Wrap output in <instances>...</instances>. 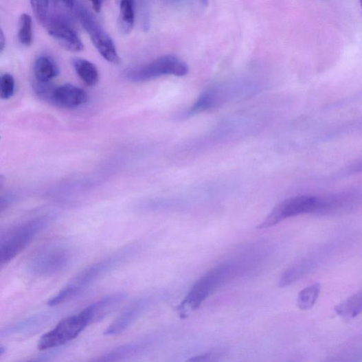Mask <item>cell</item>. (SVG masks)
Segmentation results:
<instances>
[{"instance_id":"29","label":"cell","mask_w":362,"mask_h":362,"mask_svg":"<svg viewBox=\"0 0 362 362\" xmlns=\"http://www.w3.org/2000/svg\"><path fill=\"white\" fill-rule=\"evenodd\" d=\"M361 8L362 9V0H359Z\"/></svg>"},{"instance_id":"27","label":"cell","mask_w":362,"mask_h":362,"mask_svg":"<svg viewBox=\"0 0 362 362\" xmlns=\"http://www.w3.org/2000/svg\"><path fill=\"white\" fill-rule=\"evenodd\" d=\"M5 46H6V38L5 36V34L3 31L2 30L1 34H0V52H1V53H3V51L5 50Z\"/></svg>"},{"instance_id":"5","label":"cell","mask_w":362,"mask_h":362,"mask_svg":"<svg viewBox=\"0 0 362 362\" xmlns=\"http://www.w3.org/2000/svg\"><path fill=\"white\" fill-rule=\"evenodd\" d=\"M73 255V251L65 245L48 246L32 258L29 263V271L38 277L55 275L69 267Z\"/></svg>"},{"instance_id":"15","label":"cell","mask_w":362,"mask_h":362,"mask_svg":"<svg viewBox=\"0 0 362 362\" xmlns=\"http://www.w3.org/2000/svg\"><path fill=\"white\" fill-rule=\"evenodd\" d=\"M77 75L82 81L89 87L98 84L100 74L98 67L91 62L83 58H73L71 60Z\"/></svg>"},{"instance_id":"24","label":"cell","mask_w":362,"mask_h":362,"mask_svg":"<svg viewBox=\"0 0 362 362\" xmlns=\"http://www.w3.org/2000/svg\"><path fill=\"white\" fill-rule=\"evenodd\" d=\"M89 1L92 5L93 10L95 12H100L103 5V0H89Z\"/></svg>"},{"instance_id":"18","label":"cell","mask_w":362,"mask_h":362,"mask_svg":"<svg viewBox=\"0 0 362 362\" xmlns=\"http://www.w3.org/2000/svg\"><path fill=\"white\" fill-rule=\"evenodd\" d=\"M311 268L312 262L310 260L304 259L298 261L283 273L280 280L279 286L285 287L291 285L303 278Z\"/></svg>"},{"instance_id":"25","label":"cell","mask_w":362,"mask_h":362,"mask_svg":"<svg viewBox=\"0 0 362 362\" xmlns=\"http://www.w3.org/2000/svg\"><path fill=\"white\" fill-rule=\"evenodd\" d=\"M213 355L212 354H205L203 356H197L192 357V359H190L189 361H210L212 360Z\"/></svg>"},{"instance_id":"13","label":"cell","mask_w":362,"mask_h":362,"mask_svg":"<svg viewBox=\"0 0 362 362\" xmlns=\"http://www.w3.org/2000/svg\"><path fill=\"white\" fill-rule=\"evenodd\" d=\"M149 344L144 341L133 342L119 346L95 361H122L142 354L148 350Z\"/></svg>"},{"instance_id":"10","label":"cell","mask_w":362,"mask_h":362,"mask_svg":"<svg viewBox=\"0 0 362 362\" xmlns=\"http://www.w3.org/2000/svg\"><path fill=\"white\" fill-rule=\"evenodd\" d=\"M151 299L150 297H142L133 302L120 315L106 328L105 335H117L122 334L132 326L142 313L147 309Z\"/></svg>"},{"instance_id":"6","label":"cell","mask_w":362,"mask_h":362,"mask_svg":"<svg viewBox=\"0 0 362 362\" xmlns=\"http://www.w3.org/2000/svg\"><path fill=\"white\" fill-rule=\"evenodd\" d=\"M89 325L90 319L84 309L77 315L64 319L53 330L43 335L38 348L41 350H47L63 346L76 339Z\"/></svg>"},{"instance_id":"26","label":"cell","mask_w":362,"mask_h":362,"mask_svg":"<svg viewBox=\"0 0 362 362\" xmlns=\"http://www.w3.org/2000/svg\"><path fill=\"white\" fill-rule=\"evenodd\" d=\"M59 1L69 10L73 9L76 6V0H59Z\"/></svg>"},{"instance_id":"2","label":"cell","mask_w":362,"mask_h":362,"mask_svg":"<svg viewBox=\"0 0 362 362\" xmlns=\"http://www.w3.org/2000/svg\"><path fill=\"white\" fill-rule=\"evenodd\" d=\"M242 269L239 262L229 261L211 269L192 286L188 294L179 305L178 310L181 317L196 310L217 288L233 278Z\"/></svg>"},{"instance_id":"16","label":"cell","mask_w":362,"mask_h":362,"mask_svg":"<svg viewBox=\"0 0 362 362\" xmlns=\"http://www.w3.org/2000/svg\"><path fill=\"white\" fill-rule=\"evenodd\" d=\"M135 19V0H120L119 29L124 35L132 33Z\"/></svg>"},{"instance_id":"21","label":"cell","mask_w":362,"mask_h":362,"mask_svg":"<svg viewBox=\"0 0 362 362\" xmlns=\"http://www.w3.org/2000/svg\"><path fill=\"white\" fill-rule=\"evenodd\" d=\"M33 23L31 16L24 13L19 21L18 39L24 46H30L33 41Z\"/></svg>"},{"instance_id":"28","label":"cell","mask_w":362,"mask_h":362,"mask_svg":"<svg viewBox=\"0 0 362 362\" xmlns=\"http://www.w3.org/2000/svg\"><path fill=\"white\" fill-rule=\"evenodd\" d=\"M201 1H202L203 4L204 5H205V6L207 5V4H208V0H201Z\"/></svg>"},{"instance_id":"22","label":"cell","mask_w":362,"mask_h":362,"mask_svg":"<svg viewBox=\"0 0 362 362\" xmlns=\"http://www.w3.org/2000/svg\"><path fill=\"white\" fill-rule=\"evenodd\" d=\"M30 3L37 19L45 26L49 19V0H30Z\"/></svg>"},{"instance_id":"9","label":"cell","mask_w":362,"mask_h":362,"mask_svg":"<svg viewBox=\"0 0 362 362\" xmlns=\"http://www.w3.org/2000/svg\"><path fill=\"white\" fill-rule=\"evenodd\" d=\"M48 34L65 50L71 52H80L84 45L76 30L61 16L48 19L45 24Z\"/></svg>"},{"instance_id":"20","label":"cell","mask_w":362,"mask_h":362,"mask_svg":"<svg viewBox=\"0 0 362 362\" xmlns=\"http://www.w3.org/2000/svg\"><path fill=\"white\" fill-rule=\"evenodd\" d=\"M47 317L46 316H35L30 317L21 322L13 324L5 329L2 330V335H10L16 333L28 331L29 330L35 329L38 326L43 324Z\"/></svg>"},{"instance_id":"23","label":"cell","mask_w":362,"mask_h":362,"mask_svg":"<svg viewBox=\"0 0 362 362\" xmlns=\"http://www.w3.org/2000/svg\"><path fill=\"white\" fill-rule=\"evenodd\" d=\"M0 95L2 100H9L15 91V81L12 76L6 73L2 76L0 81Z\"/></svg>"},{"instance_id":"11","label":"cell","mask_w":362,"mask_h":362,"mask_svg":"<svg viewBox=\"0 0 362 362\" xmlns=\"http://www.w3.org/2000/svg\"><path fill=\"white\" fill-rule=\"evenodd\" d=\"M89 101V95L84 89L72 84L55 87L50 103L61 109H75Z\"/></svg>"},{"instance_id":"4","label":"cell","mask_w":362,"mask_h":362,"mask_svg":"<svg viewBox=\"0 0 362 362\" xmlns=\"http://www.w3.org/2000/svg\"><path fill=\"white\" fill-rule=\"evenodd\" d=\"M188 71V66L183 60L174 56H164L146 65L126 69L124 77L130 82H144L168 76L183 77Z\"/></svg>"},{"instance_id":"1","label":"cell","mask_w":362,"mask_h":362,"mask_svg":"<svg viewBox=\"0 0 362 362\" xmlns=\"http://www.w3.org/2000/svg\"><path fill=\"white\" fill-rule=\"evenodd\" d=\"M134 249L133 247L126 248L90 265L67 284L54 297L48 301L47 304L55 306L76 297L93 283L128 260L133 255Z\"/></svg>"},{"instance_id":"8","label":"cell","mask_w":362,"mask_h":362,"mask_svg":"<svg viewBox=\"0 0 362 362\" xmlns=\"http://www.w3.org/2000/svg\"><path fill=\"white\" fill-rule=\"evenodd\" d=\"M82 27L87 32L95 49L110 63L117 65L120 62L114 42L104 30L91 13L83 7L77 10Z\"/></svg>"},{"instance_id":"19","label":"cell","mask_w":362,"mask_h":362,"mask_svg":"<svg viewBox=\"0 0 362 362\" xmlns=\"http://www.w3.org/2000/svg\"><path fill=\"white\" fill-rule=\"evenodd\" d=\"M321 286L319 283L310 285L299 293L297 306L302 310H308L315 306L321 293Z\"/></svg>"},{"instance_id":"17","label":"cell","mask_w":362,"mask_h":362,"mask_svg":"<svg viewBox=\"0 0 362 362\" xmlns=\"http://www.w3.org/2000/svg\"><path fill=\"white\" fill-rule=\"evenodd\" d=\"M335 310L337 315L346 320L358 317L362 313V291L337 305Z\"/></svg>"},{"instance_id":"12","label":"cell","mask_w":362,"mask_h":362,"mask_svg":"<svg viewBox=\"0 0 362 362\" xmlns=\"http://www.w3.org/2000/svg\"><path fill=\"white\" fill-rule=\"evenodd\" d=\"M126 297L127 295L125 293H117L107 296L85 308L91 324L98 323L105 319L122 304Z\"/></svg>"},{"instance_id":"14","label":"cell","mask_w":362,"mask_h":362,"mask_svg":"<svg viewBox=\"0 0 362 362\" xmlns=\"http://www.w3.org/2000/svg\"><path fill=\"white\" fill-rule=\"evenodd\" d=\"M34 71L36 80L40 82H51L59 73L56 62L47 56H40L36 60Z\"/></svg>"},{"instance_id":"3","label":"cell","mask_w":362,"mask_h":362,"mask_svg":"<svg viewBox=\"0 0 362 362\" xmlns=\"http://www.w3.org/2000/svg\"><path fill=\"white\" fill-rule=\"evenodd\" d=\"M51 222V217L41 216L17 223L2 231L0 235V264L13 260Z\"/></svg>"},{"instance_id":"7","label":"cell","mask_w":362,"mask_h":362,"mask_svg":"<svg viewBox=\"0 0 362 362\" xmlns=\"http://www.w3.org/2000/svg\"><path fill=\"white\" fill-rule=\"evenodd\" d=\"M321 205V199L310 196H298L278 204L258 227V229L273 227L291 217L316 212Z\"/></svg>"}]
</instances>
